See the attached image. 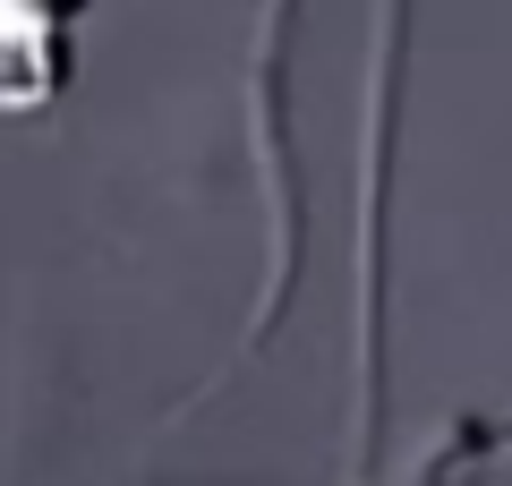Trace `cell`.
<instances>
[{"label": "cell", "instance_id": "2", "mask_svg": "<svg viewBox=\"0 0 512 486\" xmlns=\"http://www.w3.org/2000/svg\"><path fill=\"white\" fill-rule=\"evenodd\" d=\"M504 452H512V418H478V410H461L453 427H444L436 444L419 452V478H410V486H470L478 469L504 461Z\"/></svg>", "mask_w": 512, "mask_h": 486}, {"label": "cell", "instance_id": "1", "mask_svg": "<svg viewBox=\"0 0 512 486\" xmlns=\"http://www.w3.org/2000/svg\"><path fill=\"white\" fill-rule=\"evenodd\" d=\"M94 0H0V120H35L77 86Z\"/></svg>", "mask_w": 512, "mask_h": 486}]
</instances>
